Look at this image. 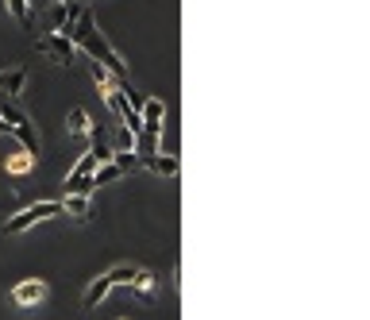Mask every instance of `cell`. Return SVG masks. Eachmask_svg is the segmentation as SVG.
Masks as SVG:
<instances>
[{
	"label": "cell",
	"mask_w": 370,
	"mask_h": 320,
	"mask_svg": "<svg viewBox=\"0 0 370 320\" xmlns=\"http://www.w3.org/2000/svg\"><path fill=\"white\" fill-rule=\"evenodd\" d=\"M70 39H73V46H78V51H81L89 62L108 66L112 78H128V66H123L120 51H116V46H112L108 39H104V31H97V24H93V16H89V12H81V16H78V24H73Z\"/></svg>",
	"instance_id": "obj_1"
},
{
	"label": "cell",
	"mask_w": 370,
	"mask_h": 320,
	"mask_svg": "<svg viewBox=\"0 0 370 320\" xmlns=\"http://www.w3.org/2000/svg\"><path fill=\"white\" fill-rule=\"evenodd\" d=\"M0 120L8 124V131H12L16 139H20V147L27 150V155L39 158V128L31 124V116H27V112H20L12 100H8V105H0Z\"/></svg>",
	"instance_id": "obj_2"
},
{
	"label": "cell",
	"mask_w": 370,
	"mask_h": 320,
	"mask_svg": "<svg viewBox=\"0 0 370 320\" xmlns=\"http://www.w3.org/2000/svg\"><path fill=\"white\" fill-rule=\"evenodd\" d=\"M66 209H62V201H35V205H27L24 212H16L12 220L4 224V232L8 235H20V232H27V228H35L39 220H51V216H62Z\"/></svg>",
	"instance_id": "obj_3"
},
{
	"label": "cell",
	"mask_w": 370,
	"mask_h": 320,
	"mask_svg": "<svg viewBox=\"0 0 370 320\" xmlns=\"http://www.w3.org/2000/svg\"><path fill=\"white\" fill-rule=\"evenodd\" d=\"M39 51L46 54V58H54L58 66H73V58H78L73 39H70V35H58V31H46L39 39Z\"/></svg>",
	"instance_id": "obj_4"
},
{
	"label": "cell",
	"mask_w": 370,
	"mask_h": 320,
	"mask_svg": "<svg viewBox=\"0 0 370 320\" xmlns=\"http://www.w3.org/2000/svg\"><path fill=\"white\" fill-rule=\"evenodd\" d=\"M46 8H51V31H58V35H70L78 16L85 12L81 0H51Z\"/></svg>",
	"instance_id": "obj_5"
},
{
	"label": "cell",
	"mask_w": 370,
	"mask_h": 320,
	"mask_svg": "<svg viewBox=\"0 0 370 320\" xmlns=\"http://www.w3.org/2000/svg\"><path fill=\"white\" fill-rule=\"evenodd\" d=\"M93 170H97V158L85 150V155L78 158V166L66 174V193H89L93 197Z\"/></svg>",
	"instance_id": "obj_6"
},
{
	"label": "cell",
	"mask_w": 370,
	"mask_h": 320,
	"mask_svg": "<svg viewBox=\"0 0 370 320\" xmlns=\"http://www.w3.org/2000/svg\"><path fill=\"white\" fill-rule=\"evenodd\" d=\"M46 294H51V289H46L43 278H27V282H20V286L12 289V301H16V305H24V309H31V305H43Z\"/></svg>",
	"instance_id": "obj_7"
},
{
	"label": "cell",
	"mask_w": 370,
	"mask_h": 320,
	"mask_svg": "<svg viewBox=\"0 0 370 320\" xmlns=\"http://www.w3.org/2000/svg\"><path fill=\"white\" fill-rule=\"evenodd\" d=\"M139 120H143V131H147V135H163V120H166L163 97H147L143 108H139Z\"/></svg>",
	"instance_id": "obj_8"
},
{
	"label": "cell",
	"mask_w": 370,
	"mask_h": 320,
	"mask_svg": "<svg viewBox=\"0 0 370 320\" xmlns=\"http://www.w3.org/2000/svg\"><path fill=\"white\" fill-rule=\"evenodd\" d=\"M155 274H150V270H135V278L128 282L131 286V294H135L139 301H143V305H155Z\"/></svg>",
	"instance_id": "obj_9"
},
{
	"label": "cell",
	"mask_w": 370,
	"mask_h": 320,
	"mask_svg": "<svg viewBox=\"0 0 370 320\" xmlns=\"http://www.w3.org/2000/svg\"><path fill=\"white\" fill-rule=\"evenodd\" d=\"M27 89V70L24 66H12V70L0 73V93H8V97H20Z\"/></svg>",
	"instance_id": "obj_10"
},
{
	"label": "cell",
	"mask_w": 370,
	"mask_h": 320,
	"mask_svg": "<svg viewBox=\"0 0 370 320\" xmlns=\"http://www.w3.org/2000/svg\"><path fill=\"white\" fill-rule=\"evenodd\" d=\"M108 294H112V282H108V274H101V278H93V282H89V289H85L81 305H85V309H97Z\"/></svg>",
	"instance_id": "obj_11"
},
{
	"label": "cell",
	"mask_w": 370,
	"mask_h": 320,
	"mask_svg": "<svg viewBox=\"0 0 370 320\" xmlns=\"http://www.w3.org/2000/svg\"><path fill=\"white\" fill-rule=\"evenodd\" d=\"M143 166L158 177H178V170H182L174 155H150V158H143Z\"/></svg>",
	"instance_id": "obj_12"
},
{
	"label": "cell",
	"mask_w": 370,
	"mask_h": 320,
	"mask_svg": "<svg viewBox=\"0 0 370 320\" xmlns=\"http://www.w3.org/2000/svg\"><path fill=\"white\" fill-rule=\"evenodd\" d=\"M62 209L73 216V220H89V193H66V201H62Z\"/></svg>",
	"instance_id": "obj_13"
},
{
	"label": "cell",
	"mask_w": 370,
	"mask_h": 320,
	"mask_svg": "<svg viewBox=\"0 0 370 320\" xmlns=\"http://www.w3.org/2000/svg\"><path fill=\"white\" fill-rule=\"evenodd\" d=\"M123 170L116 162H101L97 170H93V190H101V185H112V182H120Z\"/></svg>",
	"instance_id": "obj_14"
},
{
	"label": "cell",
	"mask_w": 370,
	"mask_h": 320,
	"mask_svg": "<svg viewBox=\"0 0 370 320\" xmlns=\"http://www.w3.org/2000/svg\"><path fill=\"white\" fill-rule=\"evenodd\" d=\"M66 128H70V135H89V128H93L89 112H85V108H73L70 120H66Z\"/></svg>",
	"instance_id": "obj_15"
},
{
	"label": "cell",
	"mask_w": 370,
	"mask_h": 320,
	"mask_svg": "<svg viewBox=\"0 0 370 320\" xmlns=\"http://www.w3.org/2000/svg\"><path fill=\"white\" fill-rule=\"evenodd\" d=\"M31 166H35V158L27 155V150H20V155H12V158H8V174H27Z\"/></svg>",
	"instance_id": "obj_16"
},
{
	"label": "cell",
	"mask_w": 370,
	"mask_h": 320,
	"mask_svg": "<svg viewBox=\"0 0 370 320\" xmlns=\"http://www.w3.org/2000/svg\"><path fill=\"white\" fill-rule=\"evenodd\" d=\"M112 162L128 174V170H135V166H139V155H135V150H112Z\"/></svg>",
	"instance_id": "obj_17"
},
{
	"label": "cell",
	"mask_w": 370,
	"mask_h": 320,
	"mask_svg": "<svg viewBox=\"0 0 370 320\" xmlns=\"http://www.w3.org/2000/svg\"><path fill=\"white\" fill-rule=\"evenodd\" d=\"M131 278H135V267H112V270H108V282H112V286H128Z\"/></svg>",
	"instance_id": "obj_18"
},
{
	"label": "cell",
	"mask_w": 370,
	"mask_h": 320,
	"mask_svg": "<svg viewBox=\"0 0 370 320\" xmlns=\"http://www.w3.org/2000/svg\"><path fill=\"white\" fill-rule=\"evenodd\" d=\"M0 135H12V131H8V124H4V120H0Z\"/></svg>",
	"instance_id": "obj_19"
},
{
	"label": "cell",
	"mask_w": 370,
	"mask_h": 320,
	"mask_svg": "<svg viewBox=\"0 0 370 320\" xmlns=\"http://www.w3.org/2000/svg\"><path fill=\"white\" fill-rule=\"evenodd\" d=\"M43 4H51V0H43Z\"/></svg>",
	"instance_id": "obj_20"
}]
</instances>
